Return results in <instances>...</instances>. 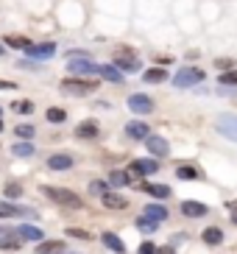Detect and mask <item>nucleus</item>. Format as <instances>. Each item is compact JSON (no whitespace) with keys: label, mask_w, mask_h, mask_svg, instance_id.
<instances>
[{"label":"nucleus","mask_w":237,"mask_h":254,"mask_svg":"<svg viewBox=\"0 0 237 254\" xmlns=\"http://www.w3.org/2000/svg\"><path fill=\"white\" fill-rule=\"evenodd\" d=\"M61 90L67 95H89V92L98 90V81H78V78H67L61 81Z\"/></svg>","instance_id":"nucleus-5"},{"label":"nucleus","mask_w":237,"mask_h":254,"mask_svg":"<svg viewBox=\"0 0 237 254\" xmlns=\"http://www.w3.org/2000/svg\"><path fill=\"white\" fill-rule=\"evenodd\" d=\"M156 254H173V246H162V249H156Z\"/></svg>","instance_id":"nucleus-41"},{"label":"nucleus","mask_w":237,"mask_h":254,"mask_svg":"<svg viewBox=\"0 0 237 254\" xmlns=\"http://www.w3.org/2000/svg\"><path fill=\"white\" fill-rule=\"evenodd\" d=\"M11 109L20 112V115H31L34 112V104H31V101H17V104H11Z\"/></svg>","instance_id":"nucleus-32"},{"label":"nucleus","mask_w":237,"mask_h":254,"mask_svg":"<svg viewBox=\"0 0 237 254\" xmlns=\"http://www.w3.org/2000/svg\"><path fill=\"white\" fill-rule=\"evenodd\" d=\"M0 53H3V45H0Z\"/></svg>","instance_id":"nucleus-44"},{"label":"nucleus","mask_w":237,"mask_h":254,"mask_svg":"<svg viewBox=\"0 0 237 254\" xmlns=\"http://www.w3.org/2000/svg\"><path fill=\"white\" fill-rule=\"evenodd\" d=\"M221 84H229V87H237V67L229 70V73L221 75Z\"/></svg>","instance_id":"nucleus-35"},{"label":"nucleus","mask_w":237,"mask_h":254,"mask_svg":"<svg viewBox=\"0 0 237 254\" xmlns=\"http://www.w3.org/2000/svg\"><path fill=\"white\" fill-rule=\"evenodd\" d=\"M128 182H131V176H128L126 171H112L109 173V185L112 187H126Z\"/></svg>","instance_id":"nucleus-26"},{"label":"nucleus","mask_w":237,"mask_h":254,"mask_svg":"<svg viewBox=\"0 0 237 254\" xmlns=\"http://www.w3.org/2000/svg\"><path fill=\"white\" fill-rule=\"evenodd\" d=\"M48 168L51 171H67V168H73V157H67V154H53L48 159Z\"/></svg>","instance_id":"nucleus-16"},{"label":"nucleus","mask_w":237,"mask_h":254,"mask_svg":"<svg viewBox=\"0 0 237 254\" xmlns=\"http://www.w3.org/2000/svg\"><path fill=\"white\" fill-rule=\"evenodd\" d=\"M6 45H8V48H22V51H28L31 42H28L25 37H6Z\"/></svg>","instance_id":"nucleus-30"},{"label":"nucleus","mask_w":237,"mask_h":254,"mask_svg":"<svg viewBox=\"0 0 237 254\" xmlns=\"http://www.w3.org/2000/svg\"><path fill=\"white\" fill-rule=\"evenodd\" d=\"M14 131H17V134L22 137V140H31V137H34V131H37V128H34V126H28V123H22V126H17V128H14Z\"/></svg>","instance_id":"nucleus-34"},{"label":"nucleus","mask_w":237,"mask_h":254,"mask_svg":"<svg viewBox=\"0 0 237 254\" xmlns=\"http://www.w3.org/2000/svg\"><path fill=\"white\" fill-rule=\"evenodd\" d=\"M75 137H81V140H92V137H98V123L95 120H84V123H78Z\"/></svg>","instance_id":"nucleus-15"},{"label":"nucleus","mask_w":237,"mask_h":254,"mask_svg":"<svg viewBox=\"0 0 237 254\" xmlns=\"http://www.w3.org/2000/svg\"><path fill=\"white\" fill-rule=\"evenodd\" d=\"M104 246H109L112 252H118V254H123L126 252V243L115 235V232H104Z\"/></svg>","instance_id":"nucleus-21"},{"label":"nucleus","mask_w":237,"mask_h":254,"mask_svg":"<svg viewBox=\"0 0 237 254\" xmlns=\"http://www.w3.org/2000/svg\"><path fill=\"white\" fill-rule=\"evenodd\" d=\"M115 64H118V70H126V73L140 70V59L134 56V51H118L115 53Z\"/></svg>","instance_id":"nucleus-6"},{"label":"nucleus","mask_w":237,"mask_h":254,"mask_svg":"<svg viewBox=\"0 0 237 254\" xmlns=\"http://www.w3.org/2000/svg\"><path fill=\"white\" fill-rule=\"evenodd\" d=\"M128 109L137 112V115H148L151 109H154V101H151L148 95H140V92H137V95L128 98Z\"/></svg>","instance_id":"nucleus-9"},{"label":"nucleus","mask_w":237,"mask_h":254,"mask_svg":"<svg viewBox=\"0 0 237 254\" xmlns=\"http://www.w3.org/2000/svg\"><path fill=\"white\" fill-rule=\"evenodd\" d=\"M64 252V243L61 240H48V243H39L37 254H61Z\"/></svg>","instance_id":"nucleus-22"},{"label":"nucleus","mask_w":237,"mask_h":254,"mask_svg":"<svg viewBox=\"0 0 237 254\" xmlns=\"http://www.w3.org/2000/svg\"><path fill=\"white\" fill-rule=\"evenodd\" d=\"M67 67H70V73H75V75H95L98 70V64H92L89 62V56H70V62H67Z\"/></svg>","instance_id":"nucleus-4"},{"label":"nucleus","mask_w":237,"mask_h":254,"mask_svg":"<svg viewBox=\"0 0 237 254\" xmlns=\"http://www.w3.org/2000/svg\"><path fill=\"white\" fill-rule=\"evenodd\" d=\"M137 229H140V232H145V235H151V232L156 229V224H154V221H148V218L142 215L140 221H137Z\"/></svg>","instance_id":"nucleus-33"},{"label":"nucleus","mask_w":237,"mask_h":254,"mask_svg":"<svg viewBox=\"0 0 237 254\" xmlns=\"http://www.w3.org/2000/svg\"><path fill=\"white\" fill-rule=\"evenodd\" d=\"M176 176L178 179H201V171L193 165H181V168H176Z\"/></svg>","instance_id":"nucleus-27"},{"label":"nucleus","mask_w":237,"mask_h":254,"mask_svg":"<svg viewBox=\"0 0 237 254\" xmlns=\"http://www.w3.org/2000/svg\"><path fill=\"white\" fill-rule=\"evenodd\" d=\"M67 235L70 238H78V240H89V232H84V229H67Z\"/></svg>","instance_id":"nucleus-38"},{"label":"nucleus","mask_w":237,"mask_h":254,"mask_svg":"<svg viewBox=\"0 0 237 254\" xmlns=\"http://www.w3.org/2000/svg\"><path fill=\"white\" fill-rule=\"evenodd\" d=\"M98 75H101V78H106V81H112V84H120V81H123V73H120L118 67H112V64H101Z\"/></svg>","instance_id":"nucleus-20"},{"label":"nucleus","mask_w":237,"mask_h":254,"mask_svg":"<svg viewBox=\"0 0 237 254\" xmlns=\"http://www.w3.org/2000/svg\"><path fill=\"white\" fill-rule=\"evenodd\" d=\"M145 148H148V154H151L154 159H159V157H165V154L171 151V145H168V140H165V137L151 134L148 140H145Z\"/></svg>","instance_id":"nucleus-7"},{"label":"nucleus","mask_w":237,"mask_h":254,"mask_svg":"<svg viewBox=\"0 0 237 254\" xmlns=\"http://www.w3.org/2000/svg\"><path fill=\"white\" fill-rule=\"evenodd\" d=\"M126 134L131 137V140H148V137H151L148 123H142V120H131V123H126Z\"/></svg>","instance_id":"nucleus-11"},{"label":"nucleus","mask_w":237,"mask_h":254,"mask_svg":"<svg viewBox=\"0 0 237 254\" xmlns=\"http://www.w3.org/2000/svg\"><path fill=\"white\" fill-rule=\"evenodd\" d=\"M215 67H221L223 73H229V70H235V59H215Z\"/></svg>","instance_id":"nucleus-36"},{"label":"nucleus","mask_w":237,"mask_h":254,"mask_svg":"<svg viewBox=\"0 0 237 254\" xmlns=\"http://www.w3.org/2000/svg\"><path fill=\"white\" fill-rule=\"evenodd\" d=\"M128 171H131V173H137V176H151V173H156V171H159V162H156L154 157H148V159H134Z\"/></svg>","instance_id":"nucleus-8"},{"label":"nucleus","mask_w":237,"mask_h":254,"mask_svg":"<svg viewBox=\"0 0 237 254\" xmlns=\"http://www.w3.org/2000/svg\"><path fill=\"white\" fill-rule=\"evenodd\" d=\"M17 238H22V240H37V243H42V229H37V226H20V229H17Z\"/></svg>","instance_id":"nucleus-18"},{"label":"nucleus","mask_w":237,"mask_h":254,"mask_svg":"<svg viewBox=\"0 0 237 254\" xmlns=\"http://www.w3.org/2000/svg\"><path fill=\"white\" fill-rule=\"evenodd\" d=\"M0 249H8V252H11V249H20V240H17V232L14 229H0Z\"/></svg>","instance_id":"nucleus-14"},{"label":"nucleus","mask_w":237,"mask_h":254,"mask_svg":"<svg viewBox=\"0 0 237 254\" xmlns=\"http://www.w3.org/2000/svg\"><path fill=\"white\" fill-rule=\"evenodd\" d=\"M101 201H104V207H109V209H126L128 207L126 195H118V193H106Z\"/></svg>","instance_id":"nucleus-17"},{"label":"nucleus","mask_w":237,"mask_h":254,"mask_svg":"<svg viewBox=\"0 0 237 254\" xmlns=\"http://www.w3.org/2000/svg\"><path fill=\"white\" fill-rule=\"evenodd\" d=\"M17 84H11V81H0V90H14Z\"/></svg>","instance_id":"nucleus-40"},{"label":"nucleus","mask_w":237,"mask_h":254,"mask_svg":"<svg viewBox=\"0 0 237 254\" xmlns=\"http://www.w3.org/2000/svg\"><path fill=\"white\" fill-rule=\"evenodd\" d=\"M204 243H207V246H218V243H223V232L218 229V226L204 229Z\"/></svg>","instance_id":"nucleus-25"},{"label":"nucleus","mask_w":237,"mask_h":254,"mask_svg":"<svg viewBox=\"0 0 237 254\" xmlns=\"http://www.w3.org/2000/svg\"><path fill=\"white\" fill-rule=\"evenodd\" d=\"M181 212H184L187 218H204V215H207V204H201V201H181Z\"/></svg>","instance_id":"nucleus-13"},{"label":"nucleus","mask_w":237,"mask_h":254,"mask_svg":"<svg viewBox=\"0 0 237 254\" xmlns=\"http://www.w3.org/2000/svg\"><path fill=\"white\" fill-rule=\"evenodd\" d=\"M109 187H112L109 182H98L95 179V182H89V193H95V195H101V198H104L106 193H112Z\"/></svg>","instance_id":"nucleus-28"},{"label":"nucleus","mask_w":237,"mask_h":254,"mask_svg":"<svg viewBox=\"0 0 237 254\" xmlns=\"http://www.w3.org/2000/svg\"><path fill=\"white\" fill-rule=\"evenodd\" d=\"M28 59H51L56 53V45L53 42H42V45H28Z\"/></svg>","instance_id":"nucleus-10"},{"label":"nucleus","mask_w":237,"mask_h":254,"mask_svg":"<svg viewBox=\"0 0 237 254\" xmlns=\"http://www.w3.org/2000/svg\"><path fill=\"white\" fill-rule=\"evenodd\" d=\"M142 78H145L148 84H162V81H168V73H165L162 67H151V70L142 73Z\"/></svg>","instance_id":"nucleus-24"},{"label":"nucleus","mask_w":237,"mask_h":254,"mask_svg":"<svg viewBox=\"0 0 237 254\" xmlns=\"http://www.w3.org/2000/svg\"><path fill=\"white\" fill-rule=\"evenodd\" d=\"M142 193H148V195H154V198H168L171 195V187H165V185H142Z\"/></svg>","instance_id":"nucleus-23"},{"label":"nucleus","mask_w":237,"mask_h":254,"mask_svg":"<svg viewBox=\"0 0 237 254\" xmlns=\"http://www.w3.org/2000/svg\"><path fill=\"white\" fill-rule=\"evenodd\" d=\"M0 215H6V218H11V215L31 218V215H34V209H28V207H17V204H6V201H0Z\"/></svg>","instance_id":"nucleus-12"},{"label":"nucleus","mask_w":237,"mask_h":254,"mask_svg":"<svg viewBox=\"0 0 237 254\" xmlns=\"http://www.w3.org/2000/svg\"><path fill=\"white\" fill-rule=\"evenodd\" d=\"M42 193L51 198V201L61 204V207H81V198L75 193H70V190H64V187H42Z\"/></svg>","instance_id":"nucleus-1"},{"label":"nucleus","mask_w":237,"mask_h":254,"mask_svg":"<svg viewBox=\"0 0 237 254\" xmlns=\"http://www.w3.org/2000/svg\"><path fill=\"white\" fill-rule=\"evenodd\" d=\"M204 81V70H198V67H181L176 73V78H173V84L176 87H195V84H201Z\"/></svg>","instance_id":"nucleus-3"},{"label":"nucleus","mask_w":237,"mask_h":254,"mask_svg":"<svg viewBox=\"0 0 237 254\" xmlns=\"http://www.w3.org/2000/svg\"><path fill=\"white\" fill-rule=\"evenodd\" d=\"M11 151H14V157H31V154H34V145H31L28 140H25V142H14V148H11Z\"/></svg>","instance_id":"nucleus-29"},{"label":"nucleus","mask_w":237,"mask_h":254,"mask_svg":"<svg viewBox=\"0 0 237 254\" xmlns=\"http://www.w3.org/2000/svg\"><path fill=\"white\" fill-rule=\"evenodd\" d=\"M6 195H8V198H20V195H22V187H20V185H6Z\"/></svg>","instance_id":"nucleus-37"},{"label":"nucleus","mask_w":237,"mask_h":254,"mask_svg":"<svg viewBox=\"0 0 237 254\" xmlns=\"http://www.w3.org/2000/svg\"><path fill=\"white\" fill-rule=\"evenodd\" d=\"M45 118L51 120V123H61V120L67 118V115H64V109H56V106H51V109H48V115H45Z\"/></svg>","instance_id":"nucleus-31"},{"label":"nucleus","mask_w":237,"mask_h":254,"mask_svg":"<svg viewBox=\"0 0 237 254\" xmlns=\"http://www.w3.org/2000/svg\"><path fill=\"white\" fill-rule=\"evenodd\" d=\"M0 131H3V120H0Z\"/></svg>","instance_id":"nucleus-43"},{"label":"nucleus","mask_w":237,"mask_h":254,"mask_svg":"<svg viewBox=\"0 0 237 254\" xmlns=\"http://www.w3.org/2000/svg\"><path fill=\"white\" fill-rule=\"evenodd\" d=\"M232 221H235V224H237V209H235V215H232Z\"/></svg>","instance_id":"nucleus-42"},{"label":"nucleus","mask_w":237,"mask_h":254,"mask_svg":"<svg viewBox=\"0 0 237 254\" xmlns=\"http://www.w3.org/2000/svg\"><path fill=\"white\" fill-rule=\"evenodd\" d=\"M140 254H156V246L151 243V240H145V243L140 246Z\"/></svg>","instance_id":"nucleus-39"},{"label":"nucleus","mask_w":237,"mask_h":254,"mask_svg":"<svg viewBox=\"0 0 237 254\" xmlns=\"http://www.w3.org/2000/svg\"><path fill=\"white\" fill-rule=\"evenodd\" d=\"M215 128H218V134H223L226 140L237 142V115H229V112H223L215 118Z\"/></svg>","instance_id":"nucleus-2"},{"label":"nucleus","mask_w":237,"mask_h":254,"mask_svg":"<svg viewBox=\"0 0 237 254\" xmlns=\"http://www.w3.org/2000/svg\"><path fill=\"white\" fill-rule=\"evenodd\" d=\"M142 215L148 218V221H154V224H159V221H165V218H168V209H165V207H159V204H148Z\"/></svg>","instance_id":"nucleus-19"}]
</instances>
